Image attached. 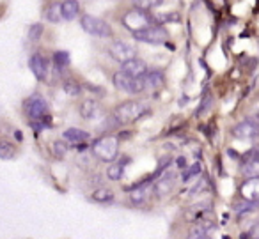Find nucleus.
Returning <instances> with one entry per match:
<instances>
[{
    "mask_svg": "<svg viewBox=\"0 0 259 239\" xmlns=\"http://www.w3.org/2000/svg\"><path fill=\"white\" fill-rule=\"evenodd\" d=\"M144 112H146L144 103L130 100V101H124V103L117 105V107L114 108L112 119H114L117 124H132V122L144 117Z\"/></svg>",
    "mask_w": 259,
    "mask_h": 239,
    "instance_id": "nucleus-1",
    "label": "nucleus"
},
{
    "mask_svg": "<svg viewBox=\"0 0 259 239\" xmlns=\"http://www.w3.org/2000/svg\"><path fill=\"white\" fill-rule=\"evenodd\" d=\"M93 154L101 161L114 163L119 156V136H100L93 144Z\"/></svg>",
    "mask_w": 259,
    "mask_h": 239,
    "instance_id": "nucleus-2",
    "label": "nucleus"
},
{
    "mask_svg": "<svg viewBox=\"0 0 259 239\" xmlns=\"http://www.w3.org/2000/svg\"><path fill=\"white\" fill-rule=\"evenodd\" d=\"M122 25L132 34H137L155 25V16H151L148 11H142V9H132L122 16Z\"/></svg>",
    "mask_w": 259,
    "mask_h": 239,
    "instance_id": "nucleus-3",
    "label": "nucleus"
},
{
    "mask_svg": "<svg viewBox=\"0 0 259 239\" xmlns=\"http://www.w3.org/2000/svg\"><path fill=\"white\" fill-rule=\"evenodd\" d=\"M112 82L119 90L126 94H141L144 92V76L142 78H134V76L126 75L124 71H117L112 76Z\"/></svg>",
    "mask_w": 259,
    "mask_h": 239,
    "instance_id": "nucleus-4",
    "label": "nucleus"
},
{
    "mask_svg": "<svg viewBox=\"0 0 259 239\" xmlns=\"http://www.w3.org/2000/svg\"><path fill=\"white\" fill-rule=\"evenodd\" d=\"M80 25L82 29L85 30L87 34L91 36H96V37H110L112 36V29L105 20L96 18V16H91V15H83L80 18Z\"/></svg>",
    "mask_w": 259,
    "mask_h": 239,
    "instance_id": "nucleus-5",
    "label": "nucleus"
},
{
    "mask_svg": "<svg viewBox=\"0 0 259 239\" xmlns=\"http://www.w3.org/2000/svg\"><path fill=\"white\" fill-rule=\"evenodd\" d=\"M233 136L240 140H252L259 136V117H248L233 128Z\"/></svg>",
    "mask_w": 259,
    "mask_h": 239,
    "instance_id": "nucleus-6",
    "label": "nucleus"
},
{
    "mask_svg": "<svg viewBox=\"0 0 259 239\" xmlns=\"http://www.w3.org/2000/svg\"><path fill=\"white\" fill-rule=\"evenodd\" d=\"M132 36H134V39L142 41V43H148V44H163L169 39V32L162 25H153L137 34H132Z\"/></svg>",
    "mask_w": 259,
    "mask_h": 239,
    "instance_id": "nucleus-7",
    "label": "nucleus"
},
{
    "mask_svg": "<svg viewBox=\"0 0 259 239\" xmlns=\"http://www.w3.org/2000/svg\"><path fill=\"white\" fill-rule=\"evenodd\" d=\"M23 110L29 115L30 119H43L48 114V103L45 101V98H41L39 94H34V96L27 98L23 101Z\"/></svg>",
    "mask_w": 259,
    "mask_h": 239,
    "instance_id": "nucleus-8",
    "label": "nucleus"
},
{
    "mask_svg": "<svg viewBox=\"0 0 259 239\" xmlns=\"http://www.w3.org/2000/svg\"><path fill=\"white\" fill-rule=\"evenodd\" d=\"M110 55L114 61L124 64L132 59H137V50H135L134 44L126 43V41H114L110 44Z\"/></svg>",
    "mask_w": 259,
    "mask_h": 239,
    "instance_id": "nucleus-9",
    "label": "nucleus"
},
{
    "mask_svg": "<svg viewBox=\"0 0 259 239\" xmlns=\"http://www.w3.org/2000/svg\"><path fill=\"white\" fill-rule=\"evenodd\" d=\"M240 199L259 206V177H250L240 186Z\"/></svg>",
    "mask_w": 259,
    "mask_h": 239,
    "instance_id": "nucleus-10",
    "label": "nucleus"
},
{
    "mask_svg": "<svg viewBox=\"0 0 259 239\" xmlns=\"http://www.w3.org/2000/svg\"><path fill=\"white\" fill-rule=\"evenodd\" d=\"M29 68H30V71H32V75L36 76L39 82L47 80V76H48V62L41 54H34L32 57H30Z\"/></svg>",
    "mask_w": 259,
    "mask_h": 239,
    "instance_id": "nucleus-11",
    "label": "nucleus"
},
{
    "mask_svg": "<svg viewBox=\"0 0 259 239\" xmlns=\"http://www.w3.org/2000/svg\"><path fill=\"white\" fill-rule=\"evenodd\" d=\"M121 71H124L126 75H130V76H134V78H142L149 69H148V64H146L142 59L137 57V59H132V61L124 62Z\"/></svg>",
    "mask_w": 259,
    "mask_h": 239,
    "instance_id": "nucleus-12",
    "label": "nucleus"
},
{
    "mask_svg": "<svg viewBox=\"0 0 259 239\" xmlns=\"http://www.w3.org/2000/svg\"><path fill=\"white\" fill-rule=\"evenodd\" d=\"M165 83V75L160 69H149L144 75V89L146 90H156L163 87Z\"/></svg>",
    "mask_w": 259,
    "mask_h": 239,
    "instance_id": "nucleus-13",
    "label": "nucleus"
},
{
    "mask_svg": "<svg viewBox=\"0 0 259 239\" xmlns=\"http://www.w3.org/2000/svg\"><path fill=\"white\" fill-rule=\"evenodd\" d=\"M153 192H155V182H144V184H139L132 189L130 199L134 204H141L144 200H148V197H151Z\"/></svg>",
    "mask_w": 259,
    "mask_h": 239,
    "instance_id": "nucleus-14",
    "label": "nucleus"
},
{
    "mask_svg": "<svg viewBox=\"0 0 259 239\" xmlns=\"http://www.w3.org/2000/svg\"><path fill=\"white\" fill-rule=\"evenodd\" d=\"M62 136H64V140H66V142H69V144H83V142H87V140L91 138L89 133L83 131V129H78V128L66 129V131L62 133Z\"/></svg>",
    "mask_w": 259,
    "mask_h": 239,
    "instance_id": "nucleus-15",
    "label": "nucleus"
},
{
    "mask_svg": "<svg viewBox=\"0 0 259 239\" xmlns=\"http://www.w3.org/2000/svg\"><path fill=\"white\" fill-rule=\"evenodd\" d=\"M80 115H82L83 119H87V121L96 119L98 115H100V105H98L94 100L82 101V105H80Z\"/></svg>",
    "mask_w": 259,
    "mask_h": 239,
    "instance_id": "nucleus-16",
    "label": "nucleus"
},
{
    "mask_svg": "<svg viewBox=\"0 0 259 239\" xmlns=\"http://www.w3.org/2000/svg\"><path fill=\"white\" fill-rule=\"evenodd\" d=\"M172 186H174V175L167 172V174L158 177V181L155 182V193L156 195H167V193H170Z\"/></svg>",
    "mask_w": 259,
    "mask_h": 239,
    "instance_id": "nucleus-17",
    "label": "nucleus"
},
{
    "mask_svg": "<svg viewBox=\"0 0 259 239\" xmlns=\"http://www.w3.org/2000/svg\"><path fill=\"white\" fill-rule=\"evenodd\" d=\"M62 9V20H75L80 13V4L76 0H64L61 4Z\"/></svg>",
    "mask_w": 259,
    "mask_h": 239,
    "instance_id": "nucleus-18",
    "label": "nucleus"
},
{
    "mask_svg": "<svg viewBox=\"0 0 259 239\" xmlns=\"http://www.w3.org/2000/svg\"><path fill=\"white\" fill-rule=\"evenodd\" d=\"M241 174H243L247 179L259 177V158L257 156L248 158V160L243 163V167H241Z\"/></svg>",
    "mask_w": 259,
    "mask_h": 239,
    "instance_id": "nucleus-19",
    "label": "nucleus"
},
{
    "mask_svg": "<svg viewBox=\"0 0 259 239\" xmlns=\"http://www.w3.org/2000/svg\"><path fill=\"white\" fill-rule=\"evenodd\" d=\"M45 18L48 20V22L52 23H59L62 20V9H61V4H50L47 8V11H45Z\"/></svg>",
    "mask_w": 259,
    "mask_h": 239,
    "instance_id": "nucleus-20",
    "label": "nucleus"
},
{
    "mask_svg": "<svg viewBox=\"0 0 259 239\" xmlns=\"http://www.w3.org/2000/svg\"><path fill=\"white\" fill-rule=\"evenodd\" d=\"M122 172H124V165L119 163L117 160H115V163H112L110 167L107 168V175L110 181H119V179L122 177Z\"/></svg>",
    "mask_w": 259,
    "mask_h": 239,
    "instance_id": "nucleus-21",
    "label": "nucleus"
},
{
    "mask_svg": "<svg viewBox=\"0 0 259 239\" xmlns=\"http://www.w3.org/2000/svg\"><path fill=\"white\" fill-rule=\"evenodd\" d=\"M132 2H134L135 9H142V11H149V9H155L163 4V0H132Z\"/></svg>",
    "mask_w": 259,
    "mask_h": 239,
    "instance_id": "nucleus-22",
    "label": "nucleus"
},
{
    "mask_svg": "<svg viewBox=\"0 0 259 239\" xmlns=\"http://www.w3.org/2000/svg\"><path fill=\"white\" fill-rule=\"evenodd\" d=\"M255 207H257V206H255V204L248 202V200L240 199V200H236V202H234L233 209L236 211L238 214H247V213H250V211H254Z\"/></svg>",
    "mask_w": 259,
    "mask_h": 239,
    "instance_id": "nucleus-23",
    "label": "nucleus"
},
{
    "mask_svg": "<svg viewBox=\"0 0 259 239\" xmlns=\"http://www.w3.org/2000/svg\"><path fill=\"white\" fill-rule=\"evenodd\" d=\"M15 154H16V149L8 140H0V158H2V160H11V158H15Z\"/></svg>",
    "mask_w": 259,
    "mask_h": 239,
    "instance_id": "nucleus-24",
    "label": "nucleus"
},
{
    "mask_svg": "<svg viewBox=\"0 0 259 239\" xmlns=\"http://www.w3.org/2000/svg\"><path fill=\"white\" fill-rule=\"evenodd\" d=\"M54 64L59 71H62V68L69 64V54L68 52H55L54 54Z\"/></svg>",
    "mask_w": 259,
    "mask_h": 239,
    "instance_id": "nucleus-25",
    "label": "nucleus"
},
{
    "mask_svg": "<svg viewBox=\"0 0 259 239\" xmlns=\"http://www.w3.org/2000/svg\"><path fill=\"white\" fill-rule=\"evenodd\" d=\"M208 228L209 225H202V223H197L192 227L190 234H188V239H202L206 237V234H208Z\"/></svg>",
    "mask_w": 259,
    "mask_h": 239,
    "instance_id": "nucleus-26",
    "label": "nucleus"
},
{
    "mask_svg": "<svg viewBox=\"0 0 259 239\" xmlns=\"http://www.w3.org/2000/svg\"><path fill=\"white\" fill-rule=\"evenodd\" d=\"M93 199L96 200V202H112V199H114V193H112L110 189H107V188H101V189H98V192H94Z\"/></svg>",
    "mask_w": 259,
    "mask_h": 239,
    "instance_id": "nucleus-27",
    "label": "nucleus"
},
{
    "mask_svg": "<svg viewBox=\"0 0 259 239\" xmlns=\"http://www.w3.org/2000/svg\"><path fill=\"white\" fill-rule=\"evenodd\" d=\"M52 151H54V154L57 158H64L66 154H68V144H66V140H57V142H54Z\"/></svg>",
    "mask_w": 259,
    "mask_h": 239,
    "instance_id": "nucleus-28",
    "label": "nucleus"
},
{
    "mask_svg": "<svg viewBox=\"0 0 259 239\" xmlns=\"http://www.w3.org/2000/svg\"><path fill=\"white\" fill-rule=\"evenodd\" d=\"M180 22V15L178 13H169V15H158V16H155V22H158V25H162V23H165V22Z\"/></svg>",
    "mask_w": 259,
    "mask_h": 239,
    "instance_id": "nucleus-29",
    "label": "nucleus"
},
{
    "mask_svg": "<svg viewBox=\"0 0 259 239\" xmlns=\"http://www.w3.org/2000/svg\"><path fill=\"white\" fill-rule=\"evenodd\" d=\"M41 34H43V27H41L39 23H36V25L30 27L29 39L32 41V43H37V41H39V37H41Z\"/></svg>",
    "mask_w": 259,
    "mask_h": 239,
    "instance_id": "nucleus-30",
    "label": "nucleus"
},
{
    "mask_svg": "<svg viewBox=\"0 0 259 239\" xmlns=\"http://www.w3.org/2000/svg\"><path fill=\"white\" fill-rule=\"evenodd\" d=\"M64 90L69 94V96H78L80 94V85L76 82H73V80H68V82L64 83Z\"/></svg>",
    "mask_w": 259,
    "mask_h": 239,
    "instance_id": "nucleus-31",
    "label": "nucleus"
},
{
    "mask_svg": "<svg viewBox=\"0 0 259 239\" xmlns=\"http://www.w3.org/2000/svg\"><path fill=\"white\" fill-rule=\"evenodd\" d=\"M199 172H201V165H199V163H195L194 167H190V170H188V172H185L183 179H185V181H188V179H192L195 174H199Z\"/></svg>",
    "mask_w": 259,
    "mask_h": 239,
    "instance_id": "nucleus-32",
    "label": "nucleus"
},
{
    "mask_svg": "<svg viewBox=\"0 0 259 239\" xmlns=\"http://www.w3.org/2000/svg\"><path fill=\"white\" fill-rule=\"evenodd\" d=\"M250 235H252V239H259V223H255L254 227H252Z\"/></svg>",
    "mask_w": 259,
    "mask_h": 239,
    "instance_id": "nucleus-33",
    "label": "nucleus"
},
{
    "mask_svg": "<svg viewBox=\"0 0 259 239\" xmlns=\"http://www.w3.org/2000/svg\"><path fill=\"white\" fill-rule=\"evenodd\" d=\"M202 239H209V237H208V235H206V237H202Z\"/></svg>",
    "mask_w": 259,
    "mask_h": 239,
    "instance_id": "nucleus-34",
    "label": "nucleus"
}]
</instances>
